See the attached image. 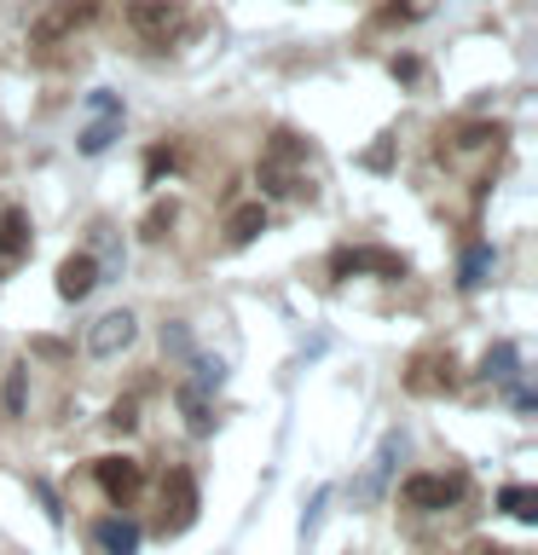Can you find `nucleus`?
<instances>
[{
  "instance_id": "29",
  "label": "nucleus",
  "mask_w": 538,
  "mask_h": 555,
  "mask_svg": "<svg viewBox=\"0 0 538 555\" xmlns=\"http://www.w3.org/2000/svg\"><path fill=\"white\" fill-rule=\"evenodd\" d=\"M394 76L399 81H417V59H394Z\"/></svg>"
},
{
  "instance_id": "19",
  "label": "nucleus",
  "mask_w": 538,
  "mask_h": 555,
  "mask_svg": "<svg viewBox=\"0 0 538 555\" xmlns=\"http://www.w3.org/2000/svg\"><path fill=\"white\" fill-rule=\"evenodd\" d=\"M498 509L515 515V520H533V515H538V492H533V486H503V492H498Z\"/></svg>"
},
{
  "instance_id": "9",
  "label": "nucleus",
  "mask_w": 538,
  "mask_h": 555,
  "mask_svg": "<svg viewBox=\"0 0 538 555\" xmlns=\"http://www.w3.org/2000/svg\"><path fill=\"white\" fill-rule=\"evenodd\" d=\"M93 284H99V260H93V255L59 260V295H64V301H87V295H93Z\"/></svg>"
},
{
  "instance_id": "3",
  "label": "nucleus",
  "mask_w": 538,
  "mask_h": 555,
  "mask_svg": "<svg viewBox=\"0 0 538 555\" xmlns=\"http://www.w3.org/2000/svg\"><path fill=\"white\" fill-rule=\"evenodd\" d=\"M133 336H139V319L128 307H116V312H104V319L87 324V353H93V359H116L121 347H133Z\"/></svg>"
},
{
  "instance_id": "20",
  "label": "nucleus",
  "mask_w": 538,
  "mask_h": 555,
  "mask_svg": "<svg viewBox=\"0 0 538 555\" xmlns=\"http://www.w3.org/2000/svg\"><path fill=\"white\" fill-rule=\"evenodd\" d=\"M486 272H492V249H486V243H475V249L463 255V267H458V284H463V289H481Z\"/></svg>"
},
{
  "instance_id": "15",
  "label": "nucleus",
  "mask_w": 538,
  "mask_h": 555,
  "mask_svg": "<svg viewBox=\"0 0 538 555\" xmlns=\"http://www.w3.org/2000/svg\"><path fill=\"white\" fill-rule=\"evenodd\" d=\"M24 405H29V364H12V371H7V388H0V416H7V423H17V416H24Z\"/></svg>"
},
{
  "instance_id": "22",
  "label": "nucleus",
  "mask_w": 538,
  "mask_h": 555,
  "mask_svg": "<svg viewBox=\"0 0 538 555\" xmlns=\"http://www.w3.org/2000/svg\"><path fill=\"white\" fill-rule=\"evenodd\" d=\"M163 347H168L174 359H191V353H197V347H191V330H185L180 319H174V324H163Z\"/></svg>"
},
{
  "instance_id": "24",
  "label": "nucleus",
  "mask_w": 538,
  "mask_h": 555,
  "mask_svg": "<svg viewBox=\"0 0 538 555\" xmlns=\"http://www.w3.org/2000/svg\"><path fill=\"white\" fill-rule=\"evenodd\" d=\"M87 111H93V116H116V111H121V99H116V93H104V87H99V93L87 99Z\"/></svg>"
},
{
  "instance_id": "1",
  "label": "nucleus",
  "mask_w": 538,
  "mask_h": 555,
  "mask_svg": "<svg viewBox=\"0 0 538 555\" xmlns=\"http://www.w3.org/2000/svg\"><path fill=\"white\" fill-rule=\"evenodd\" d=\"M191 520H197V480H191V468H168L163 475V538H180Z\"/></svg>"
},
{
  "instance_id": "11",
  "label": "nucleus",
  "mask_w": 538,
  "mask_h": 555,
  "mask_svg": "<svg viewBox=\"0 0 538 555\" xmlns=\"http://www.w3.org/2000/svg\"><path fill=\"white\" fill-rule=\"evenodd\" d=\"M93 544L104 555H139V527L128 515H104L99 527H93Z\"/></svg>"
},
{
  "instance_id": "14",
  "label": "nucleus",
  "mask_w": 538,
  "mask_h": 555,
  "mask_svg": "<svg viewBox=\"0 0 538 555\" xmlns=\"http://www.w3.org/2000/svg\"><path fill=\"white\" fill-rule=\"evenodd\" d=\"M180 411H185V428L197 434V440H203V434H215V423H220V416H215V405H208V393H197L191 382L180 388Z\"/></svg>"
},
{
  "instance_id": "7",
  "label": "nucleus",
  "mask_w": 538,
  "mask_h": 555,
  "mask_svg": "<svg viewBox=\"0 0 538 555\" xmlns=\"http://www.w3.org/2000/svg\"><path fill=\"white\" fill-rule=\"evenodd\" d=\"M336 278H347V272H382V278H406V260H399L394 249H342L336 260Z\"/></svg>"
},
{
  "instance_id": "16",
  "label": "nucleus",
  "mask_w": 538,
  "mask_h": 555,
  "mask_svg": "<svg viewBox=\"0 0 538 555\" xmlns=\"http://www.w3.org/2000/svg\"><path fill=\"white\" fill-rule=\"evenodd\" d=\"M515 364H521V353H515L510 341H498V347H486L481 376H486V382H503V388H510V382H515Z\"/></svg>"
},
{
  "instance_id": "10",
  "label": "nucleus",
  "mask_w": 538,
  "mask_h": 555,
  "mask_svg": "<svg viewBox=\"0 0 538 555\" xmlns=\"http://www.w3.org/2000/svg\"><path fill=\"white\" fill-rule=\"evenodd\" d=\"M399 451H406V434H388V440H382V451H376V463H371V475L354 486V498H359V503H376V498H382V486H388Z\"/></svg>"
},
{
  "instance_id": "17",
  "label": "nucleus",
  "mask_w": 538,
  "mask_h": 555,
  "mask_svg": "<svg viewBox=\"0 0 538 555\" xmlns=\"http://www.w3.org/2000/svg\"><path fill=\"white\" fill-rule=\"evenodd\" d=\"M116 133H121V111H116V116H93V121L81 128V151H87V156L111 151V145H116Z\"/></svg>"
},
{
  "instance_id": "6",
  "label": "nucleus",
  "mask_w": 538,
  "mask_h": 555,
  "mask_svg": "<svg viewBox=\"0 0 538 555\" xmlns=\"http://www.w3.org/2000/svg\"><path fill=\"white\" fill-rule=\"evenodd\" d=\"M451 382H458V364H451V353H423V359L406 371V388L423 393V399H428V393H446Z\"/></svg>"
},
{
  "instance_id": "27",
  "label": "nucleus",
  "mask_w": 538,
  "mask_h": 555,
  "mask_svg": "<svg viewBox=\"0 0 538 555\" xmlns=\"http://www.w3.org/2000/svg\"><path fill=\"white\" fill-rule=\"evenodd\" d=\"M35 353H41V359H64L69 347H64V341H52V336H41V341H35Z\"/></svg>"
},
{
  "instance_id": "18",
  "label": "nucleus",
  "mask_w": 538,
  "mask_h": 555,
  "mask_svg": "<svg viewBox=\"0 0 538 555\" xmlns=\"http://www.w3.org/2000/svg\"><path fill=\"white\" fill-rule=\"evenodd\" d=\"M226 382V359H208V353H191V388L197 393H215Z\"/></svg>"
},
{
  "instance_id": "21",
  "label": "nucleus",
  "mask_w": 538,
  "mask_h": 555,
  "mask_svg": "<svg viewBox=\"0 0 538 555\" xmlns=\"http://www.w3.org/2000/svg\"><path fill=\"white\" fill-rule=\"evenodd\" d=\"M174 215H180V208H174V203H151V208H145V220H139V237H145V243H156V237H168V225H174Z\"/></svg>"
},
{
  "instance_id": "25",
  "label": "nucleus",
  "mask_w": 538,
  "mask_h": 555,
  "mask_svg": "<svg viewBox=\"0 0 538 555\" xmlns=\"http://www.w3.org/2000/svg\"><path fill=\"white\" fill-rule=\"evenodd\" d=\"M324 503H330V492H319V498L307 503V515H302V538H312V532H319V509H324Z\"/></svg>"
},
{
  "instance_id": "4",
  "label": "nucleus",
  "mask_w": 538,
  "mask_h": 555,
  "mask_svg": "<svg viewBox=\"0 0 538 555\" xmlns=\"http://www.w3.org/2000/svg\"><path fill=\"white\" fill-rule=\"evenodd\" d=\"M93 480H99V492L116 503V509H128V503L139 498V486H145V468H139L133 457H99L93 463Z\"/></svg>"
},
{
  "instance_id": "23",
  "label": "nucleus",
  "mask_w": 538,
  "mask_h": 555,
  "mask_svg": "<svg viewBox=\"0 0 538 555\" xmlns=\"http://www.w3.org/2000/svg\"><path fill=\"white\" fill-rule=\"evenodd\" d=\"M104 423H111L116 434H128V428L139 423V405H133V399H121V405H111V416H104Z\"/></svg>"
},
{
  "instance_id": "26",
  "label": "nucleus",
  "mask_w": 538,
  "mask_h": 555,
  "mask_svg": "<svg viewBox=\"0 0 538 555\" xmlns=\"http://www.w3.org/2000/svg\"><path fill=\"white\" fill-rule=\"evenodd\" d=\"M486 139H498V128H463L458 145H463V151H475V145H486Z\"/></svg>"
},
{
  "instance_id": "13",
  "label": "nucleus",
  "mask_w": 538,
  "mask_h": 555,
  "mask_svg": "<svg viewBox=\"0 0 538 555\" xmlns=\"http://www.w3.org/2000/svg\"><path fill=\"white\" fill-rule=\"evenodd\" d=\"M29 255V215L24 208H0V260Z\"/></svg>"
},
{
  "instance_id": "5",
  "label": "nucleus",
  "mask_w": 538,
  "mask_h": 555,
  "mask_svg": "<svg viewBox=\"0 0 538 555\" xmlns=\"http://www.w3.org/2000/svg\"><path fill=\"white\" fill-rule=\"evenodd\" d=\"M87 17H93V0H59L47 17H35V24H29V41H59V35L81 29Z\"/></svg>"
},
{
  "instance_id": "12",
  "label": "nucleus",
  "mask_w": 538,
  "mask_h": 555,
  "mask_svg": "<svg viewBox=\"0 0 538 555\" xmlns=\"http://www.w3.org/2000/svg\"><path fill=\"white\" fill-rule=\"evenodd\" d=\"M260 232H267V208H260V203H243V208H232V215H226V243H232V249L255 243Z\"/></svg>"
},
{
  "instance_id": "8",
  "label": "nucleus",
  "mask_w": 538,
  "mask_h": 555,
  "mask_svg": "<svg viewBox=\"0 0 538 555\" xmlns=\"http://www.w3.org/2000/svg\"><path fill=\"white\" fill-rule=\"evenodd\" d=\"M174 17H180L174 0H133V7H128V24L145 35V41H163V35L174 29Z\"/></svg>"
},
{
  "instance_id": "2",
  "label": "nucleus",
  "mask_w": 538,
  "mask_h": 555,
  "mask_svg": "<svg viewBox=\"0 0 538 555\" xmlns=\"http://www.w3.org/2000/svg\"><path fill=\"white\" fill-rule=\"evenodd\" d=\"M399 498H406V509H451V503L463 498V480L458 475H406V486H399Z\"/></svg>"
},
{
  "instance_id": "28",
  "label": "nucleus",
  "mask_w": 538,
  "mask_h": 555,
  "mask_svg": "<svg viewBox=\"0 0 538 555\" xmlns=\"http://www.w3.org/2000/svg\"><path fill=\"white\" fill-rule=\"evenodd\" d=\"M163 168H174V151H151V180H156Z\"/></svg>"
}]
</instances>
